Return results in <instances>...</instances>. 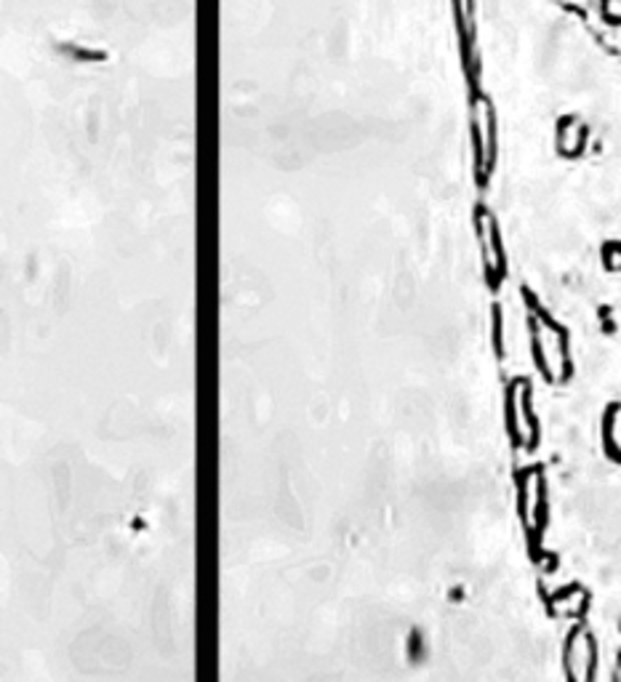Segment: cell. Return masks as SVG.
<instances>
[{"label": "cell", "mask_w": 621, "mask_h": 682, "mask_svg": "<svg viewBox=\"0 0 621 682\" xmlns=\"http://www.w3.org/2000/svg\"><path fill=\"white\" fill-rule=\"evenodd\" d=\"M523 301H525V306L530 309V315L536 317V320H541L544 326L550 328L555 336L560 339V360H563V368H560V384H568L570 378H573V360H570V346H568V328L563 326V323H558L555 317L541 306V301L533 296V291H530L528 285H523Z\"/></svg>", "instance_id": "1"}, {"label": "cell", "mask_w": 621, "mask_h": 682, "mask_svg": "<svg viewBox=\"0 0 621 682\" xmlns=\"http://www.w3.org/2000/svg\"><path fill=\"white\" fill-rule=\"evenodd\" d=\"M491 341H493V352L499 360H504V312H501V304L491 306Z\"/></svg>", "instance_id": "5"}, {"label": "cell", "mask_w": 621, "mask_h": 682, "mask_svg": "<svg viewBox=\"0 0 621 682\" xmlns=\"http://www.w3.org/2000/svg\"><path fill=\"white\" fill-rule=\"evenodd\" d=\"M528 331H530V357H533L536 368H539L541 378H544L547 384H555V376H552V371H550V363H547V357H544V344H541L539 323H536V317H533V315H528Z\"/></svg>", "instance_id": "4"}, {"label": "cell", "mask_w": 621, "mask_h": 682, "mask_svg": "<svg viewBox=\"0 0 621 682\" xmlns=\"http://www.w3.org/2000/svg\"><path fill=\"white\" fill-rule=\"evenodd\" d=\"M518 389H520V376L507 381L504 389V427H507V438L512 448H525V435L520 432L518 424Z\"/></svg>", "instance_id": "2"}, {"label": "cell", "mask_w": 621, "mask_h": 682, "mask_svg": "<svg viewBox=\"0 0 621 682\" xmlns=\"http://www.w3.org/2000/svg\"><path fill=\"white\" fill-rule=\"evenodd\" d=\"M520 410H523V418H525V424H528V438H525V448L528 453H533V450L539 448L541 443V427H539V418H536V413H533V405H530V398H533V384H530L528 376H520Z\"/></svg>", "instance_id": "3"}]
</instances>
